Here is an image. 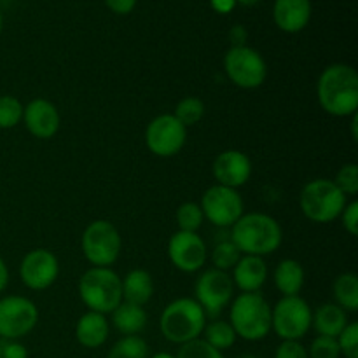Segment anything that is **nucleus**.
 <instances>
[{
  "mask_svg": "<svg viewBox=\"0 0 358 358\" xmlns=\"http://www.w3.org/2000/svg\"><path fill=\"white\" fill-rule=\"evenodd\" d=\"M320 107L334 117H352L358 110V73L352 65L325 66L317 83Z\"/></svg>",
  "mask_w": 358,
  "mask_h": 358,
  "instance_id": "obj_1",
  "label": "nucleus"
},
{
  "mask_svg": "<svg viewBox=\"0 0 358 358\" xmlns=\"http://www.w3.org/2000/svg\"><path fill=\"white\" fill-rule=\"evenodd\" d=\"M229 238L241 255L264 257L278 250L283 241V231L275 217L261 212H248L233 224Z\"/></svg>",
  "mask_w": 358,
  "mask_h": 358,
  "instance_id": "obj_2",
  "label": "nucleus"
},
{
  "mask_svg": "<svg viewBox=\"0 0 358 358\" xmlns=\"http://www.w3.org/2000/svg\"><path fill=\"white\" fill-rule=\"evenodd\" d=\"M229 324L236 338L261 341L271 332V304L259 292H241L231 301Z\"/></svg>",
  "mask_w": 358,
  "mask_h": 358,
  "instance_id": "obj_3",
  "label": "nucleus"
},
{
  "mask_svg": "<svg viewBox=\"0 0 358 358\" xmlns=\"http://www.w3.org/2000/svg\"><path fill=\"white\" fill-rule=\"evenodd\" d=\"M205 325L206 315L194 297H178L171 301L159 318V329L164 339L180 346L201 338Z\"/></svg>",
  "mask_w": 358,
  "mask_h": 358,
  "instance_id": "obj_4",
  "label": "nucleus"
},
{
  "mask_svg": "<svg viewBox=\"0 0 358 358\" xmlns=\"http://www.w3.org/2000/svg\"><path fill=\"white\" fill-rule=\"evenodd\" d=\"M77 289L87 311L108 315L122 303V278L112 268L91 266L79 278Z\"/></svg>",
  "mask_w": 358,
  "mask_h": 358,
  "instance_id": "obj_5",
  "label": "nucleus"
},
{
  "mask_svg": "<svg viewBox=\"0 0 358 358\" xmlns=\"http://www.w3.org/2000/svg\"><path fill=\"white\" fill-rule=\"evenodd\" d=\"M348 198L329 178H315L303 187L299 194L301 212L317 224H329L339 219Z\"/></svg>",
  "mask_w": 358,
  "mask_h": 358,
  "instance_id": "obj_6",
  "label": "nucleus"
},
{
  "mask_svg": "<svg viewBox=\"0 0 358 358\" xmlns=\"http://www.w3.org/2000/svg\"><path fill=\"white\" fill-rule=\"evenodd\" d=\"M84 257L94 268H112L121 255L122 240L117 227L108 220H93L80 238Z\"/></svg>",
  "mask_w": 358,
  "mask_h": 358,
  "instance_id": "obj_7",
  "label": "nucleus"
},
{
  "mask_svg": "<svg viewBox=\"0 0 358 358\" xmlns=\"http://www.w3.org/2000/svg\"><path fill=\"white\" fill-rule=\"evenodd\" d=\"M313 310L301 296L282 297L271 308V331L282 341H301L311 329Z\"/></svg>",
  "mask_w": 358,
  "mask_h": 358,
  "instance_id": "obj_8",
  "label": "nucleus"
},
{
  "mask_svg": "<svg viewBox=\"0 0 358 358\" xmlns=\"http://www.w3.org/2000/svg\"><path fill=\"white\" fill-rule=\"evenodd\" d=\"M224 70L234 86L241 90H255L268 77V65L257 49L250 45L229 48L224 56Z\"/></svg>",
  "mask_w": 358,
  "mask_h": 358,
  "instance_id": "obj_9",
  "label": "nucleus"
},
{
  "mask_svg": "<svg viewBox=\"0 0 358 358\" xmlns=\"http://www.w3.org/2000/svg\"><path fill=\"white\" fill-rule=\"evenodd\" d=\"M194 292L196 303L205 311L206 318L215 320L234 299V283L229 273L210 268L196 280Z\"/></svg>",
  "mask_w": 358,
  "mask_h": 358,
  "instance_id": "obj_10",
  "label": "nucleus"
},
{
  "mask_svg": "<svg viewBox=\"0 0 358 358\" xmlns=\"http://www.w3.org/2000/svg\"><path fill=\"white\" fill-rule=\"evenodd\" d=\"M38 310L35 303L23 296H7L0 299V338L17 341L35 329Z\"/></svg>",
  "mask_w": 358,
  "mask_h": 358,
  "instance_id": "obj_11",
  "label": "nucleus"
},
{
  "mask_svg": "<svg viewBox=\"0 0 358 358\" xmlns=\"http://www.w3.org/2000/svg\"><path fill=\"white\" fill-rule=\"evenodd\" d=\"M199 206L205 219L217 227H233V224L245 213L243 198L238 189L219 184L203 192Z\"/></svg>",
  "mask_w": 358,
  "mask_h": 358,
  "instance_id": "obj_12",
  "label": "nucleus"
},
{
  "mask_svg": "<svg viewBox=\"0 0 358 358\" xmlns=\"http://www.w3.org/2000/svg\"><path fill=\"white\" fill-rule=\"evenodd\" d=\"M187 142V128L173 114H161L147 124L145 145L154 156L173 157Z\"/></svg>",
  "mask_w": 358,
  "mask_h": 358,
  "instance_id": "obj_13",
  "label": "nucleus"
},
{
  "mask_svg": "<svg viewBox=\"0 0 358 358\" xmlns=\"http://www.w3.org/2000/svg\"><path fill=\"white\" fill-rule=\"evenodd\" d=\"M168 257L182 273H196L203 269L208 259V248L198 233L177 231L168 241Z\"/></svg>",
  "mask_w": 358,
  "mask_h": 358,
  "instance_id": "obj_14",
  "label": "nucleus"
},
{
  "mask_svg": "<svg viewBox=\"0 0 358 358\" xmlns=\"http://www.w3.org/2000/svg\"><path fill=\"white\" fill-rule=\"evenodd\" d=\"M58 257L48 248H34L28 252L20 264V278L28 289L45 290L58 280Z\"/></svg>",
  "mask_w": 358,
  "mask_h": 358,
  "instance_id": "obj_15",
  "label": "nucleus"
},
{
  "mask_svg": "<svg viewBox=\"0 0 358 358\" xmlns=\"http://www.w3.org/2000/svg\"><path fill=\"white\" fill-rule=\"evenodd\" d=\"M212 173L217 184L226 187L238 189L250 180L252 161L245 152L236 149H229L220 152L213 159Z\"/></svg>",
  "mask_w": 358,
  "mask_h": 358,
  "instance_id": "obj_16",
  "label": "nucleus"
},
{
  "mask_svg": "<svg viewBox=\"0 0 358 358\" xmlns=\"http://www.w3.org/2000/svg\"><path fill=\"white\" fill-rule=\"evenodd\" d=\"M23 122L30 135L35 138L49 140L58 133L62 124V115L56 105L45 98H35L30 103L24 105Z\"/></svg>",
  "mask_w": 358,
  "mask_h": 358,
  "instance_id": "obj_17",
  "label": "nucleus"
},
{
  "mask_svg": "<svg viewBox=\"0 0 358 358\" xmlns=\"http://www.w3.org/2000/svg\"><path fill=\"white\" fill-rule=\"evenodd\" d=\"M273 20L285 34L304 30L311 20V0H275Z\"/></svg>",
  "mask_w": 358,
  "mask_h": 358,
  "instance_id": "obj_18",
  "label": "nucleus"
},
{
  "mask_svg": "<svg viewBox=\"0 0 358 358\" xmlns=\"http://www.w3.org/2000/svg\"><path fill=\"white\" fill-rule=\"evenodd\" d=\"M268 264L264 259L255 255H241L233 268L231 280L241 292H259L268 280Z\"/></svg>",
  "mask_w": 358,
  "mask_h": 358,
  "instance_id": "obj_19",
  "label": "nucleus"
},
{
  "mask_svg": "<svg viewBox=\"0 0 358 358\" xmlns=\"http://www.w3.org/2000/svg\"><path fill=\"white\" fill-rule=\"evenodd\" d=\"M110 332L107 315L96 313V311H87L79 318L76 325V339L84 348H100L105 345Z\"/></svg>",
  "mask_w": 358,
  "mask_h": 358,
  "instance_id": "obj_20",
  "label": "nucleus"
},
{
  "mask_svg": "<svg viewBox=\"0 0 358 358\" xmlns=\"http://www.w3.org/2000/svg\"><path fill=\"white\" fill-rule=\"evenodd\" d=\"M348 324V313L336 303L320 304L311 317V327L317 331L318 336H327V338H338Z\"/></svg>",
  "mask_w": 358,
  "mask_h": 358,
  "instance_id": "obj_21",
  "label": "nucleus"
},
{
  "mask_svg": "<svg viewBox=\"0 0 358 358\" xmlns=\"http://www.w3.org/2000/svg\"><path fill=\"white\" fill-rule=\"evenodd\" d=\"M154 296V280L145 269H131L122 278V301L145 306Z\"/></svg>",
  "mask_w": 358,
  "mask_h": 358,
  "instance_id": "obj_22",
  "label": "nucleus"
},
{
  "mask_svg": "<svg viewBox=\"0 0 358 358\" xmlns=\"http://www.w3.org/2000/svg\"><path fill=\"white\" fill-rule=\"evenodd\" d=\"M275 285L283 297L299 296L304 287V268L296 259H283L275 268Z\"/></svg>",
  "mask_w": 358,
  "mask_h": 358,
  "instance_id": "obj_23",
  "label": "nucleus"
},
{
  "mask_svg": "<svg viewBox=\"0 0 358 358\" xmlns=\"http://www.w3.org/2000/svg\"><path fill=\"white\" fill-rule=\"evenodd\" d=\"M110 315L115 331L122 336H138L147 325V313L143 306H136L126 301H122Z\"/></svg>",
  "mask_w": 358,
  "mask_h": 358,
  "instance_id": "obj_24",
  "label": "nucleus"
},
{
  "mask_svg": "<svg viewBox=\"0 0 358 358\" xmlns=\"http://www.w3.org/2000/svg\"><path fill=\"white\" fill-rule=\"evenodd\" d=\"M332 292H334L336 304L346 313H355L358 310V276L355 273H341L334 280Z\"/></svg>",
  "mask_w": 358,
  "mask_h": 358,
  "instance_id": "obj_25",
  "label": "nucleus"
},
{
  "mask_svg": "<svg viewBox=\"0 0 358 358\" xmlns=\"http://www.w3.org/2000/svg\"><path fill=\"white\" fill-rule=\"evenodd\" d=\"M203 338L206 343H208L212 348L219 350V352H224V350H229L231 346L236 343V332L231 327V324L227 320H220V318H215V320L208 322L205 325V331H203Z\"/></svg>",
  "mask_w": 358,
  "mask_h": 358,
  "instance_id": "obj_26",
  "label": "nucleus"
},
{
  "mask_svg": "<svg viewBox=\"0 0 358 358\" xmlns=\"http://www.w3.org/2000/svg\"><path fill=\"white\" fill-rule=\"evenodd\" d=\"M205 101L198 96H185L175 107L173 115L185 126V128H191V126L198 124L203 117H205Z\"/></svg>",
  "mask_w": 358,
  "mask_h": 358,
  "instance_id": "obj_27",
  "label": "nucleus"
},
{
  "mask_svg": "<svg viewBox=\"0 0 358 358\" xmlns=\"http://www.w3.org/2000/svg\"><path fill=\"white\" fill-rule=\"evenodd\" d=\"M149 346L140 336H122L110 348L107 358H147Z\"/></svg>",
  "mask_w": 358,
  "mask_h": 358,
  "instance_id": "obj_28",
  "label": "nucleus"
},
{
  "mask_svg": "<svg viewBox=\"0 0 358 358\" xmlns=\"http://www.w3.org/2000/svg\"><path fill=\"white\" fill-rule=\"evenodd\" d=\"M175 219H177L178 231H185V233H198L199 227L203 226L205 215H203L199 203L187 201V203H182V205L178 206Z\"/></svg>",
  "mask_w": 358,
  "mask_h": 358,
  "instance_id": "obj_29",
  "label": "nucleus"
},
{
  "mask_svg": "<svg viewBox=\"0 0 358 358\" xmlns=\"http://www.w3.org/2000/svg\"><path fill=\"white\" fill-rule=\"evenodd\" d=\"M240 257H241V252L238 250L236 245L231 241V238L219 241L212 250L213 268L220 269V271L227 273L229 269H233L234 266H236V262L240 261Z\"/></svg>",
  "mask_w": 358,
  "mask_h": 358,
  "instance_id": "obj_30",
  "label": "nucleus"
},
{
  "mask_svg": "<svg viewBox=\"0 0 358 358\" xmlns=\"http://www.w3.org/2000/svg\"><path fill=\"white\" fill-rule=\"evenodd\" d=\"M23 103L16 96H0V129L16 128L23 121Z\"/></svg>",
  "mask_w": 358,
  "mask_h": 358,
  "instance_id": "obj_31",
  "label": "nucleus"
},
{
  "mask_svg": "<svg viewBox=\"0 0 358 358\" xmlns=\"http://www.w3.org/2000/svg\"><path fill=\"white\" fill-rule=\"evenodd\" d=\"M339 191L348 198V196H357L358 192V166L355 163H348L341 166L336 173L334 180Z\"/></svg>",
  "mask_w": 358,
  "mask_h": 358,
  "instance_id": "obj_32",
  "label": "nucleus"
},
{
  "mask_svg": "<svg viewBox=\"0 0 358 358\" xmlns=\"http://www.w3.org/2000/svg\"><path fill=\"white\" fill-rule=\"evenodd\" d=\"M175 358H224L222 352L212 348L205 339H194L180 346Z\"/></svg>",
  "mask_w": 358,
  "mask_h": 358,
  "instance_id": "obj_33",
  "label": "nucleus"
},
{
  "mask_svg": "<svg viewBox=\"0 0 358 358\" xmlns=\"http://www.w3.org/2000/svg\"><path fill=\"white\" fill-rule=\"evenodd\" d=\"M308 357L310 358H339L341 352H339L338 339L327 338V336H317L311 341L310 348H308Z\"/></svg>",
  "mask_w": 358,
  "mask_h": 358,
  "instance_id": "obj_34",
  "label": "nucleus"
},
{
  "mask_svg": "<svg viewBox=\"0 0 358 358\" xmlns=\"http://www.w3.org/2000/svg\"><path fill=\"white\" fill-rule=\"evenodd\" d=\"M338 345L341 355L345 358H358V324L350 322L345 331L338 336Z\"/></svg>",
  "mask_w": 358,
  "mask_h": 358,
  "instance_id": "obj_35",
  "label": "nucleus"
},
{
  "mask_svg": "<svg viewBox=\"0 0 358 358\" xmlns=\"http://www.w3.org/2000/svg\"><path fill=\"white\" fill-rule=\"evenodd\" d=\"M339 219H341L343 227H345L346 233H348L350 236H357L358 234V201L353 199V201L346 203L345 210L341 212Z\"/></svg>",
  "mask_w": 358,
  "mask_h": 358,
  "instance_id": "obj_36",
  "label": "nucleus"
},
{
  "mask_svg": "<svg viewBox=\"0 0 358 358\" xmlns=\"http://www.w3.org/2000/svg\"><path fill=\"white\" fill-rule=\"evenodd\" d=\"M275 358H310L308 348L301 341H282L275 352Z\"/></svg>",
  "mask_w": 358,
  "mask_h": 358,
  "instance_id": "obj_37",
  "label": "nucleus"
},
{
  "mask_svg": "<svg viewBox=\"0 0 358 358\" xmlns=\"http://www.w3.org/2000/svg\"><path fill=\"white\" fill-rule=\"evenodd\" d=\"M2 358H28L27 346L20 341L2 343Z\"/></svg>",
  "mask_w": 358,
  "mask_h": 358,
  "instance_id": "obj_38",
  "label": "nucleus"
},
{
  "mask_svg": "<svg viewBox=\"0 0 358 358\" xmlns=\"http://www.w3.org/2000/svg\"><path fill=\"white\" fill-rule=\"evenodd\" d=\"M105 3H107L112 13L124 16V14H129L135 9L136 0H105Z\"/></svg>",
  "mask_w": 358,
  "mask_h": 358,
  "instance_id": "obj_39",
  "label": "nucleus"
},
{
  "mask_svg": "<svg viewBox=\"0 0 358 358\" xmlns=\"http://www.w3.org/2000/svg\"><path fill=\"white\" fill-rule=\"evenodd\" d=\"M247 38H248V31H247V28L241 27V24H234V27L229 30L231 48L247 45Z\"/></svg>",
  "mask_w": 358,
  "mask_h": 358,
  "instance_id": "obj_40",
  "label": "nucleus"
},
{
  "mask_svg": "<svg viewBox=\"0 0 358 358\" xmlns=\"http://www.w3.org/2000/svg\"><path fill=\"white\" fill-rule=\"evenodd\" d=\"M210 6L217 14H229L236 7V0H210Z\"/></svg>",
  "mask_w": 358,
  "mask_h": 358,
  "instance_id": "obj_41",
  "label": "nucleus"
},
{
  "mask_svg": "<svg viewBox=\"0 0 358 358\" xmlns=\"http://www.w3.org/2000/svg\"><path fill=\"white\" fill-rule=\"evenodd\" d=\"M7 283H9V269H7L3 259L0 257V292H3V290H6Z\"/></svg>",
  "mask_w": 358,
  "mask_h": 358,
  "instance_id": "obj_42",
  "label": "nucleus"
},
{
  "mask_svg": "<svg viewBox=\"0 0 358 358\" xmlns=\"http://www.w3.org/2000/svg\"><path fill=\"white\" fill-rule=\"evenodd\" d=\"M357 124H358V114H353V115H352V136H353V140L358 138Z\"/></svg>",
  "mask_w": 358,
  "mask_h": 358,
  "instance_id": "obj_43",
  "label": "nucleus"
},
{
  "mask_svg": "<svg viewBox=\"0 0 358 358\" xmlns=\"http://www.w3.org/2000/svg\"><path fill=\"white\" fill-rule=\"evenodd\" d=\"M259 2H261V0H236V3H241V6L245 7H254L257 6Z\"/></svg>",
  "mask_w": 358,
  "mask_h": 358,
  "instance_id": "obj_44",
  "label": "nucleus"
},
{
  "mask_svg": "<svg viewBox=\"0 0 358 358\" xmlns=\"http://www.w3.org/2000/svg\"><path fill=\"white\" fill-rule=\"evenodd\" d=\"M150 358H175V355H171V353H166V352H159V353H156V355H152Z\"/></svg>",
  "mask_w": 358,
  "mask_h": 358,
  "instance_id": "obj_45",
  "label": "nucleus"
},
{
  "mask_svg": "<svg viewBox=\"0 0 358 358\" xmlns=\"http://www.w3.org/2000/svg\"><path fill=\"white\" fill-rule=\"evenodd\" d=\"M238 358H259V357H255V355H250V353H247V355H240Z\"/></svg>",
  "mask_w": 358,
  "mask_h": 358,
  "instance_id": "obj_46",
  "label": "nucleus"
},
{
  "mask_svg": "<svg viewBox=\"0 0 358 358\" xmlns=\"http://www.w3.org/2000/svg\"><path fill=\"white\" fill-rule=\"evenodd\" d=\"M0 358H2V343H0Z\"/></svg>",
  "mask_w": 358,
  "mask_h": 358,
  "instance_id": "obj_47",
  "label": "nucleus"
},
{
  "mask_svg": "<svg viewBox=\"0 0 358 358\" xmlns=\"http://www.w3.org/2000/svg\"><path fill=\"white\" fill-rule=\"evenodd\" d=\"M0 31H2V16H0Z\"/></svg>",
  "mask_w": 358,
  "mask_h": 358,
  "instance_id": "obj_48",
  "label": "nucleus"
}]
</instances>
